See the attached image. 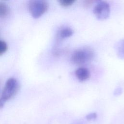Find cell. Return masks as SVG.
Listing matches in <instances>:
<instances>
[{"label":"cell","instance_id":"cell-6","mask_svg":"<svg viewBox=\"0 0 124 124\" xmlns=\"http://www.w3.org/2000/svg\"><path fill=\"white\" fill-rule=\"evenodd\" d=\"M115 48L118 57L121 59H124V39L117 42Z\"/></svg>","mask_w":124,"mask_h":124},{"label":"cell","instance_id":"cell-5","mask_svg":"<svg viewBox=\"0 0 124 124\" xmlns=\"http://www.w3.org/2000/svg\"><path fill=\"white\" fill-rule=\"evenodd\" d=\"M75 75L79 81H84L90 78V72L86 68L80 67L75 71Z\"/></svg>","mask_w":124,"mask_h":124},{"label":"cell","instance_id":"cell-4","mask_svg":"<svg viewBox=\"0 0 124 124\" xmlns=\"http://www.w3.org/2000/svg\"><path fill=\"white\" fill-rule=\"evenodd\" d=\"M93 12L97 19L105 20L109 16L110 6L107 1H99L94 6Z\"/></svg>","mask_w":124,"mask_h":124},{"label":"cell","instance_id":"cell-8","mask_svg":"<svg viewBox=\"0 0 124 124\" xmlns=\"http://www.w3.org/2000/svg\"><path fill=\"white\" fill-rule=\"evenodd\" d=\"M10 9L8 5L3 2H0V18H4L9 15Z\"/></svg>","mask_w":124,"mask_h":124},{"label":"cell","instance_id":"cell-9","mask_svg":"<svg viewBox=\"0 0 124 124\" xmlns=\"http://www.w3.org/2000/svg\"><path fill=\"white\" fill-rule=\"evenodd\" d=\"M7 49L8 46L6 43L3 41L0 40V56L4 54Z\"/></svg>","mask_w":124,"mask_h":124},{"label":"cell","instance_id":"cell-3","mask_svg":"<svg viewBox=\"0 0 124 124\" xmlns=\"http://www.w3.org/2000/svg\"><path fill=\"white\" fill-rule=\"evenodd\" d=\"M28 7L31 16L34 18H38L47 11L48 4L45 0H34L30 1Z\"/></svg>","mask_w":124,"mask_h":124},{"label":"cell","instance_id":"cell-12","mask_svg":"<svg viewBox=\"0 0 124 124\" xmlns=\"http://www.w3.org/2000/svg\"><path fill=\"white\" fill-rule=\"evenodd\" d=\"M122 93V89L121 88H117L114 92V94L115 95H119Z\"/></svg>","mask_w":124,"mask_h":124},{"label":"cell","instance_id":"cell-10","mask_svg":"<svg viewBox=\"0 0 124 124\" xmlns=\"http://www.w3.org/2000/svg\"><path fill=\"white\" fill-rule=\"evenodd\" d=\"M59 2L62 6L68 7L73 4L75 2V0H59Z\"/></svg>","mask_w":124,"mask_h":124},{"label":"cell","instance_id":"cell-11","mask_svg":"<svg viewBox=\"0 0 124 124\" xmlns=\"http://www.w3.org/2000/svg\"><path fill=\"white\" fill-rule=\"evenodd\" d=\"M96 116H97V115L95 113H90V114H88V115H87L86 118L88 120H92L95 119L96 118Z\"/></svg>","mask_w":124,"mask_h":124},{"label":"cell","instance_id":"cell-7","mask_svg":"<svg viewBox=\"0 0 124 124\" xmlns=\"http://www.w3.org/2000/svg\"><path fill=\"white\" fill-rule=\"evenodd\" d=\"M74 33L73 30L70 28L66 27L60 30L58 33L59 38L63 39L72 36Z\"/></svg>","mask_w":124,"mask_h":124},{"label":"cell","instance_id":"cell-2","mask_svg":"<svg viewBox=\"0 0 124 124\" xmlns=\"http://www.w3.org/2000/svg\"><path fill=\"white\" fill-rule=\"evenodd\" d=\"M94 52L89 47H83L75 50L71 57V62L75 64L80 65L92 60Z\"/></svg>","mask_w":124,"mask_h":124},{"label":"cell","instance_id":"cell-1","mask_svg":"<svg viewBox=\"0 0 124 124\" xmlns=\"http://www.w3.org/2000/svg\"><path fill=\"white\" fill-rule=\"evenodd\" d=\"M19 89V83L16 79L9 78L6 82L0 98V108L4 107L6 102L12 98Z\"/></svg>","mask_w":124,"mask_h":124}]
</instances>
